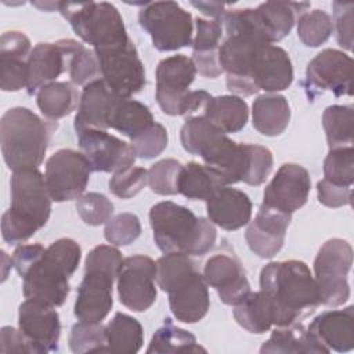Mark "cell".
Returning a JSON list of instances; mask_svg holds the SVG:
<instances>
[{
	"label": "cell",
	"mask_w": 354,
	"mask_h": 354,
	"mask_svg": "<svg viewBox=\"0 0 354 354\" xmlns=\"http://www.w3.org/2000/svg\"><path fill=\"white\" fill-rule=\"evenodd\" d=\"M149 224L153 241L163 253L203 256L217 239L216 227L209 218L196 217L192 210L171 201L151 207Z\"/></svg>",
	"instance_id": "obj_4"
},
{
	"label": "cell",
	"mask_w": 354,
	"mask_h": 354,
	"mask_svg": "<svg viewBox=\"0 0 354 354\" xmlns=\"http://www.w3.org/2000/svg\"><path fill=\"white\" fill-rule=\"evenodd\" d=\"M18 328L28 339L33 354L58 351L61 322L54 306L26 299L18 308Z\"/></svg>",
	"instance_id": "obj_17"
},
{
	"label": "cell",
	"mask_w": 354,
	"mask_h": 354,
	"mask_svg": "<svg viewBox=\"0 0 354 354\" xmlns=\"http://www.w3.org/2000/svg\"><path fill=\"white\" fill-rule=\"evenodd\" d=\"M353 266V248L340 238L328 239L314 260V279L318 288L319 304L343 306L350 299L348 272Z\"/></svg>",
	"instance_id": "obj_9"
},
{
	"label": "cell",
	"mask_w": 354,
	"mask_h": 354,
	"mask_svg": "<svg viewBox=\"0 0 354 354\" xmlns=\"http://www.w3.org/2000/svg\"><path fill=\"white\" fill-rule=\"evenodd\" d=\"M210 98H212V95L205 90L189 91L184 100L180 116H183L185 119L194 118V116H205V112H206Z\"/></svg>",
	"instance_id": "obj_53"
},
{
	"label": "cell",
	"mask_w": 354,
	"mask_h": 354,
	"mask_svg": "<svg viewBox=\"0 0 354 354\" xmlns=\"http://www.w3.org/2000/svg\"><path fill=\"white\" fill-rule=\"evenodd\" d=\"M324 178L342 187H353L354 183V148L343 147L329 149L324 159Z\"/></svg>",
	"instance_id": "obj_41"
},
{
	"label": "cell",
	"mask_w": 354,
	"mask_h": 354,
	"mask_svg": "<svg viewBox=\"0 0 354 354\" xmlns=\"http://www.w3.org/2000/svg\"><path fill=\"white\" fill-rule=\"evenodd\" d=\"M80 259L82 249L75 239L61 238L53 242L21 277L25 299L54 307L62 306L71 292L69 279Z\"/></svg>",
	"instance_id": "obj_7"
},
{
	"label": "cell",
	"mask_w": 354,
	"mask_h": 354,
	"mask_svg": "<svg viewBox=\"0 0 354 354\" xmlns=\"http://www.w3.org/2000/svg\"><path fill=\"white\" fill-rule=\"evenodd\" d=\"M69 348L75 354L105 351V326L101 322H76L69 333Z\"/></svg>",
	"instance_id": "obj_42"
},
{
	"label": "cell",
	"mask_w": 354,
	"mask_h": 354,
	"mask_svg": "<svg viewBox=\"0 0 354 354\" xmlns=\"http://www.w3.org/2000/svg\"><path fill=\"white\" fill-rule=\"evenodd\" d=\"M46 248L40 243H30V245H21L18 246L12 253V267L17 270V272L22 277L29 267L40 259V256L44 253Z\"/></svg>",
	"instance_id": "obj_52"
},
{
	"label": "cell",
	"mask_w": 354,
	"mask_h": 354,
	"mask_svg": "<svg viewBox=\"0 0 354 354\" xmlns=\"http://www.w3.org/2000/svg\"><path fill=\"white\" fill-rule=\"evenodd\" d=\"M205 118L224 134L238 133L248 123L249 108L242 97L234 94L212 97Z\"/></svg>",
	"instance_id": "obj_34"
},
{
	"label": "cell",
	"mask_w": 354,
	"mask_h": 354,
	"mask_svg": "<svg viewBox=\"0 0 354 354\" xmlns=\"http://www.w3.org/2000/svg\"><path fill=\"white\" fill-rule=\"evenodd\" d=\"M307 332L325 353H347L354 348V306L328 310L317 315Z\"/></svg>",
	"instance_id": "obj_25"
},
{
	"label": "cell",
	"mask_w": 354,
	"mask_h": 354,
	"mask_svg": "<svg viewBox=\"0 0 354 354\" xmlns=\"http://www.w3.org/2000/svg\"><path fill=\"white\" fill-rule=\"evenodd\" d=\"M32 51L29 37L19 30H8L0 39V87L19 91L28 86V59Z\"/></svg>",
	"instance_id": "obj_26"
},
{
	"label": "cell",
	"mask_w": 354,
	"mask_h": 354,
	"mask_svg": "<svg viewBox=\"0 0 354 354\" xmlns=\"http://www.w3.org/2000/svg\"><path fill=\"white\" fill-rule=\"evenodd\" d=\"M116 282L119 300L129 310L142 313L156 301V263L148 256L123 259Z\"/></svg>",
	"instance_id": "obj_14"
},
{
	"label": "cell",
	"mask_w": 354,
	"mask_h": 354,
	"mask_svg": "<svg viewBox=\"0 0 354 354\" xmlns=\"http://www.w3.org/2000/svg\"><path fill=\"white\" fill-rule=\"evenodd\" d=\"M260 353L299 354V353H325V350L313 340L303 324L295 322L288 326H277L270 339L263 343Z\"/></svg>",
	"instance_id": "obj_37"
},
{
	"label": "cell",
	"mask_w": 354,
	"mask_h": 354,
	"mask_svg": "<svg viewBox=\"0 0 354 354\" xmlns=\"http://www.w3.org/2000/svg\"><path fill=\"white\" fill-rule=\"evenodd\" d=\"M141 235L140 218L133 213H120L105 223L104 236L113 246H127Z\"/></svg>",
	"instance_id": "obj_44"
},
{
	"label": "cell",
	"mask_w": 354,
	"mask_h": 354,
	"mask_svg": "<svg viewBox=\"0 0 354 354\" xmlns=\"http://www.w3.org/2000/svg\"><path fill=\"white\" fill-rule=\"evenodd\" d=\"M10 187L11 205L1 216V235L8 245H18L47 224L53 199L39 169L12 171Z\"/></svg>",
	"instance_id": "obj_3"
},
{
	"label": "cell",
	"mask_w": 354,
	"mask_h": 354,
	"mask_svg": "<svg viewBox=\"0 0 354 354\" xmlns=\"http://www.w3.org/2000/svg\"><path fill=\"white\" fill-rule=\"evenodd\" d=\"M105 353H138L144 343L141 324L131 315L116 313L105 326Z\"/></svg>",
	"instance_id": "obj_36"
},
{
	"label": "cell",
	"mask_w": 354,
	"mask_h": 354,
	"mask_svg": "<svg viewBox=\"0 0 354 354\" xmlns=\"http://www.w3.org/2000/svg\"><path fill=\"white\" fill-rule=\"evenodd\" d=\"M252 201L241 189L223 187L206 201L207 218L225 231L248 225L252 218Z\"/></svg>",
	"instance_id": "obj_28"
},
{
	"label": "cell",
	"mask_w": 354,
	"mask_h": 354,
	"mask_svg": "<svg viewBox=\"0 0 354 354\" xmlns=\"http://www.w3.org/2000/svg\"><path fill=\"white\" fill-rule=\"evenodd\" d=\"M80 101V94L72 82H51L36 93V104L41 115L53 122L71 115Z\"/></svg>",
	"instance_id": "obj_33"
},
{
	"label": "cell",
	"mask_w": 354,
	"mask_h": 354,
	"mask_svg": "<svg viewBox=\"0 0 354 354\" xmlns=\"http://www.w3.org/2000/svg\"><path fill=\"white\" fill-rule=\"evenodd\" d=\"M69 77L75 86H86L94 80L101 79L100 64L94 50L82 46L71 58Z\"/></svg>",
	"instance_id": "obj_47"
},
{
	"label": "cell",
	"mask_w": 354,
	"mask_h": 354,
	"mask_svg": "<svg viewBox=\"0 0 354 354\" xmlns=\"http://www.w3.org/2000/svg\"><path fill=\"white\" fill-rule=\"evenodd\" d=\"M353 59L348 54L325 48L307 65L303 86L310 100L324 91H332L336 97L353 95Z\"/></svg>",
	"instance_id": "obj_13"
},
{
	"label": "cell",
	"mask_w": 354,
	"mask_h": 354,
	"mask_svg": "<svg viewBox=\"0 0 354 354\" xmlns=\"http://www.w3.org/2000/svg\"><path fill=\"white\" fill-rule=\"evenodd\" d=\"M147 353H206V348L191 332L176 326L170 318H166L152 335Z\"/></svg>",
	"instance_id": "obj_38"
},
{
	"label": "cell",
	"mask_w": 354,
	"mask_h": 354,
	"mask_svg": "<svg viewBox=\"0 0 354 354\" xmlns=\"http://www.w3.org/2000/svg\"><path fill=\"white\" fill-rule=\"evenodd\" d=\"M57 122L43 119L25 106L6 111L0 120L1 153L12 171L37 169L46 156Z\"/></svg>",
	"instance_id": "obj_5"
},
{
	"label": "cell",
	"mask_w": 354,
	"mask_h": 354,
	"mask_svg": "<svg viewBox=\"0 0 354 354\" xmlns=\"http://www.w3.org/2000/svg\"><path fill=\"white\" fill-rule=\"evenodd\" d=\"M148 184V170L140 166H129L113 173L109 180V191L120 198L130 199L140 194Z\"/></svg>",
	"instance_id": "obj_45"
},
{
	"label": "cell",
	"mask_w": 354,
	"mask_h": 354,
	"mask_svg": "<svg viewBox=\"0 0 354 354\" xmlns=\"http://www.w3.org/2000/svg\"><path fill=\"white\" fill-rule=\"evenodd\" d=\"M248 80L256 93L286 90L293 82V66L289 54L279 46L263 44L254 54Z\"/></svg>",
	"instance_id": "obj_21"
},
{
	"label": "cell",
	"mask_w": 354,
	"mask_h": 354,
	"mask_svg": "<svg viewBox=\"0 0 354 354\" xmlns=\"http://www.w3.org/2000/svg\"><path fill=\"white\" fill-rule=\"evenodd\" d=\"M115 279L116 277L106 271L84 268L73 307L77 321L101 322L106 318L113 306L112 290Z\"/></svg>",
	"instance_id": "obj_20"
},
{
	"label": "cell",
	"mask_w": 354,
	"mask_h": 354,
	"mask_svg": "<svg viewBox=\"0 0 354 354\" xmlns=\"http://www.w3.org/2000/svg\"><path fill=\"white\" fill-rule=\"evenodd\" d=\"M180 140L188 153L201 156L207 166L218 170L227 185L246 181L252 159V144L232 141L205 116L185 119Z\"/></svg>",
	"instance_id": "obj_2"
},
{
	"label": "cell",
	"mask_w": 354,
	"mask_h": 354,
	"mask_svg": "<svg viewBox=\"0 0 354 354\" xmlns=\"http://www.w3.org/2000/svg\"><path fill=\"white\" fill-rule=\"evenodd\" d=\"M196 35L192 39V62L196 72L203 77L216 79L223 73L220 64V41L223 37V22L217 19H195Z\"/></svg>",
	"instance_id": "obj_29"
},
{
	"label": "cell",
	"mask_w": 354,
	"mask_h": 354,
	"mask_svg": "<svg viewBox=\"0 0 354 354\" xmlns=\"http://www.w3.org/2000/svg\"><path fill=\"white\" fill-rule=\"evenodd\" d=\"M183 165L171 158L158 160L148 169V185L158 195H177Z\"/></svg>",
	"instance_id": "obj_43"
},
{
	"label": "cell",
	"mask_w": 354,
	"mask_h": 354,
	"mask_svg": "<svg viewBox=\"0 0 354 354\" xmlns=\"http://www.w3.org/2000/svg\"><path fill=\"white\" fill-rule=\"evenodd\" d=\"M260 290L271 300L274 326H288L310 317L319 295L308 266L300 260L271 261L260 271Z\"/></svg>",
	"instance_id": "obj_1"
},
{
	"label": "cell",
	"mask_w": 354,
	"mask_h": 354,
	"mask_svg": "<svg viewBox=\"0 0 354 354\" xmlns=\"http://www.w3.org/2000/svg\"><path fill=\"white\" fill-rule=\"evenodd\" d=\"M322 126L329 149L351 147L354 140L353 105H330L322 113Z\"/></svg>",
	"instance_id": "obj_39"
},
{
	"label": "cell",
	"mask_w": 354,
	"mask_h": 354,
	"mask_svg": "<svg viewBox=\"0 0 354 354\" xmlns=\"http://www.w3.org/2000/svg\"><path fill=\"white\" fill-rule=\"evenodd\" d=\"M223 187H227L223 174L198 162L184 165L178 177V194L191 201H207Z\"/></svg>",
	"instance_id": "obj_31"
},
{
	"label": "cell",
	"mask_w": 354,
	"mask_h": 354,
	"mask_svg": "<svg viewBox=\"0 0 354 354\" xmlns=\"http://www.w3.org/2000/svg\"><path fill=\"white\" fill-rule=\"evenodd\" d=\"M155 123L149 108L131 98H118L111 112L108 126L133 140Z\"/></svg>",
	"instance_id": "obj_35"
},
{
	"label": "cell",
	"mask_w": 354,
	"mask_h": 354,
	"mask_svg": "<svg viewBox=\"0 0 354 354\" xmlns=\"http://www.w3.org/2000/svg\"><path fill=\"white\" fill-rule=\"evenodd\" d=\"M196 68L192 59L183 54L170 55L156 66L155 97L163 113L180 116L189 86L195 80Z\"/></svg>",
	"instance_id": "obj_15"
},
{
	"label": "cell",
	"mask_w": 354,
	"mask_h": 354,
	"mask_svg": "<svg viewBox=\"0 0 354 354\" xmlns=\"http://www.w3.org/2000/svg\"><path fill=\"white\" fill-rule=\"evenodd\" d=\"M0 351L1 353H33L28 339L24 333L12 326H3L0 332Z\"/></svg>",
	"instance_id": "obj_51"
},
{
	"label": "cell",
	"mask_w": 354,
	"mask_h": 354,
	"mask_svg": "<svg viewBox=\"0 0 354 354\" xmlns=\"http://www.w3.org/2000/svg\"><path fill=\"white\" fill-rule=\"evenodd\" d=\"M35 7H37V8H40V10H44V11H54V10H57L58 11V7H59V1H57V3H32Z\"/></svg>",
	"instance_id": "obj_55"
},
{
	"label": "cell",
	"mask_w": 354,
	"mask_h": 354,
	"mask_svg": "<svg viewBox=\"0 0 354 354\" xmlns=\"http://www.w3.org/2000/svg\"><path fill=\"white\" fill-rule=\"evenodd\" d=\"M156 283L169 295L174 318L184 324L201 321L209 311L207 283L184 253H165L156 261Z\"/></svg>",
	"instance_id": "obj_6"
},
{
	"label": "cell",
	"mask_w": 354,
	"mask_h": 354,
	"mask_svg": "<svg viewBox=\"0 0 354 354\" xmlns=\"http://www.w3.org/2000/svg\"><path fill=\"white\" fill-rule=\"evenodd\" d=\"M292 214L261 203L254 220L249 221L245 239L249 249L261 259L274 257L283 246Z\"/></svg>",
	"instance_id": "obj_22"
},
{
	"label": "cell",
	"mask_w": 354,
	"mask_h": 354,
	"mask_svg": "<svg viewBox=\"0 0 354 354\" xmlns=\"http://www.w3.org/2000/svg\"><path fill=\"white\" fill-rule=\"evenodd\" d=\"M76 210L87 225L105 224L113 214V203L100 192L83 194L76 202Z\"/></svg>",
	"instance_id": "obj_46"
},
{
	"label": "cell",
	"mask_w": 354,
	"mask_h": 354,
	"mask_svg": "<svg viewBox=\"0 0 354 354\" xmlns=\"http://www.w3.org/2000/svg\"><path fill=\"white\" fill-rule=\"evenodd\" d=\"M82 46V43L73 39L36 44L28 59V94L33 95L43 86L55 82L59 75L69 69L72 55Z\"/></svg>",
	"instance_id": "obj_18"
},
{
	"label": "cell",
	"mask_w": 354,
	"mask_h": 354,
	"mask_svg": "<svg viewBox=\"0 0 354 354\" xmlns=\"http://www.w3.org/2000/svg\"><path fill=\"white\" fill-rule=\"evenodd\" d=\"M333 29L336 30V40L340 47L350 51L353 48V3L333 1Z\"/></svg>",
	"instance_id": "obj_49"
},
{
	"label": "cell",
	"mask_w": 354,
	"mask_h": 354,
	"mask_svg": "<svg viewBox=\"0 0 354 354\" xmlns=\"http://www.w3.org/2000/svg\"><path fill=\"white\" fill-rule=\"evenodd\" d=\"M58 11L73 32L94 50L115 47L130 40L120 12L111 3L59 1Z\"/></svg>",
	"instance_id": "obj_8"
},
{
	"label": "cell",
	"mask_w": 354,
	"mask_h": 354,
	"mask_svg": "<svg viewBox=\"0 0 354 354\" xmlns=\"http://www.w3.org/2000/svg\"><path fill=\"white\" fill-rule=\"evenodd\" d=\"M82 153L87 158L93 171L115 173L134 165L136 152L131 144L100 129L76 131Z\"/></svg>",
	"instance_id": "obj_16"
},
{
	"label": "cell",
	"mask_w": 354,
	"mask_h": 354,
	"mask_svg": "<svg viewBox=\"0 0 354 354\" xmlns=\"http://www.w3.org/2000/svg\"><path fill=\"white\" fill-rule=\"evenodd\" d=\"M118 98L102 79L86 84L82 88L77 113L73 122L75 131L83 129H109V116Z\"/></svg>",
	"instance_id": "obj_27"
},
{
	"label": "cell",
	"mask_w": 354,
	"mask_h": 354,
	"mask_svg": "<svg viewBox=\"0 0 354 354\" xmlns=\"http://www.w3.org/2000/svg\"><path fill=\"white\" fill-rule=\"evenodd\" d=\"M194 7H196L201 12H203L205 15L210 17L212 19H217V21H223V17L225 14V4L223 3H216V1H192L191 3Z\"/></svg>",
	"instance_id": "obj_54"
},
{
	"label": "cell",
	"mask_w": 354,
	"mask_h": 354,
	"mask_svg": "<svg viewBox=\"0 0 354 354\" xmlns=\"http://www.w3.org/2000/svg\"><path fill=\"white\" fill-rule=\"evenodd\" d=\"M311 188L310 173L297 163H283L264 189L263 203L293 213L303 207Z\"/></svg>",
	"instance_id": "obj_19"
},
{
	"label": "cell",
	"mask_w": 354,
	"mask_h": 354,
	"mask_svg": "<svg viewBox=\"0 0 354 354\" xmlns=\"http://www.w3.org/2000/svg\"><path fill=\"white\" fill-rule=\"evenodd\" d=\"M317 195L319 203L326 207H342L351 203L353 187H342L322 178L317 184Z\"/></svg>",
	"instance_id": "obj_50"
},
{
	"label": "cell",
	"mask_w": 354,
	"mask_h": 354,
	"mask_svg": "<svg viewBox=\"0 0 354 354\" xmlns=\"http://www.w3.org/2000/svg\"><path fill=\"white\" fill-rule=\"evenodd\" d=\"M138 22L158 51H176L192 44V15L176 1L145 3L138 11Z\"/></svg>",
	"instance_id": "obj_10"
},
{
	"label": "cell",
	"mask_w": 354,
	"mask_h": 354,
	"mask_svg": "<svg viewBox=\"0 0 354 354\" xmlns=\"http://www.w3.org/2000/svg\"><path fill=\"white\" fill-rule=\"evenodd\" d=\"M93 171L87 158L75 149L64 148L46 162L44 178L54 202L79 199L87 188Z\"/></svg>",
	"instance_id": "obj_12"
},
{
	"label": "cell",
	"mask_w": 354,
	"mask_h": 354,
	"mask_svg": "<svg viewBox=\"0 0 354 354\" xmlns=\"http://www.w3.org/2000/svg\"><path fill=\"white\" fill-rule=\"evenodd\" d=\"M307 8H310V3L266 1L256 8H246V12L257 36L274 44L290 33L297 18Z\"/></svg>",
	"instance_id": "obj_23"
},
{
	"label": "cell",
	"mask_w": 354,
	"mask_h": 354,
	"mask_svg": "<svg viewBox=\"0 0 354 354\" xmlns=\"http://www.w3.org/2000/svg\"><path fill=\"white\" fill-rule=\"evenodd\" d=\"M232 314L235 321L250 333L261 335L274 326V308L263 290H250L232 306Z\"/></svg>",
	"instance_id": "obj_32"
},
{
	"label": "cell",
	"mask_w": 354,
	"mask_h": 354,
	"mask_svg": "<svg viewBox=\"0 0 354 354\" xmlns=\"http://www.w3.org/2000/svg\"><path fill=\"white\" fill-rule=\"evenodd\" d=\"M94 53L100 64L101 79L113 94L131 98L145 87L144 64L131 39L115 47L94 50Z\"/></svg>",
	"instance_id": "obj_11"
},
{
	"label": "cell",
	"mask_w": 354,
	"mask_h": 354,
	"mask_svg": "<svg viewBox=\"0 0 354 354\" xmlns=\"http://www.w3.org/2000/svg\"><path fill=\"white\" fill-rule=\"evenodd\" d=\"M202 275L224 304L234 306L250 292L243 266L234 253L221 252L209 257Z\"/></svg>",
	"instance_id": "obj_24"
},
{
	"label": "cell",
	"mask_w": 354,
	"mask_h": 354,
	"mask_svg": "<svg viewBox=\"0 0 354 354\" xmlns=\"http://www.w3.org/2000/svg\"><path fill=\"white\" fill-rule=\"evenodd\" d=\"M253 127L267 137L282 134L290 122L288 100L277 93L259 95L252 105Z\"/></svg>",
	"instance_id": "obj_30"
},
{
	"label": "cell",
	"mask_w": 354,
	"mask_h": 354,
	"mask_svg": "<svg viewBox=\"0 0 354 354\" xmlns=\"http://www.w3.org/2000/svg\"><path fill=\"white\" fill-rule=\"evenodd\" d=\"M130 141L137 158L153 159L166 149L169 137L166 127L155 122L149 129H147L144 133Z\"/></svg>",
	"instance_id": "obj_48"
},
{
	"label": "cell",
	"mask_w": 354,
	"mask_h": 354,
	"mask_svg": "<svg viewBox=\"0 0 354 354\" xmlns=\"http://www.w3.org/2000/svg\"><path fill=\"white\" fill-rule=\"evenodd\" d=\"M297 36L307 47H319L330 37L333 24L330 15L324 10H313L297 18Z\"/></svg>",
	"instance_id": "obj_40"
}]
</instances>
